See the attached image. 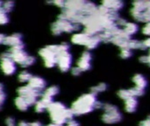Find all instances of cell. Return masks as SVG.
Returning a JSON list of instances; mask_svg holds the SVG:
<instances>
[{
	"label": "cell",
	"instance_id": "obj_38",
	"mask_svg": "<svg viewBox=\"0 0 150 126\" xmlns=\"http://www.w3.org/2000/svg\"><path fill=\"white\" fill-rule=\"evenodd\" d=\"M139 126H150V116L149 118H147L145 120L142 121Z\"/></svg>",
	"mask_w": 150,
	"mask_h": 126
},
{
	"label": "cell",
	"instance_id": "obj_29",
	"mask_svg": "<svg viewBox=\"0 0 150 126\" xmlns=\"http://www.w3.org/2000/svg\"><path fill=\"white\" fill-rule=\"evenodd\" d=\"M132 56V50L129 48H122L120 50V57L123 59H127Z\"/></svg>",
	"mask_w": 150,
	"mask_h": 126
},
{
	"label": "cell",
	"instance_id": "obj_28",
	"mask_svg": "<svg viewBox=\"0 0 150 126\" xmlns=\"http://www.w3.org/2000/svg\"><path fill=\"white\" fill-rule=\"evenodd\" d=\"M9 22V17L8 14L0 8V25H5Z\"/></svg>",
	"mask_w": 150,
	"mask_h": 126
},
{
	"label": "cell",
	"instance_id": "obj_3",
	"mask_svg": "<svg viewBox=\"0 0 150 126\" xmlns=\"http://www.w3.org/2000/svg\"><path fill=\"white\" fill-rule=\"evenodd\" d=\"M130 12L132 17L139 22H150V1L134 2Z\"/></svg>",
	"mask_w": 150,
	"mask_h": 126
},
{
	"label": "cell",
	"instance_id": "obj_7",
	"mask_svg": "<svg viewBox=\"0 0 150 126\" xmlns=\"http://www.w3.org/2000/svg\"><path fill=\"white\" fill-rule=\"evenodd\" d=\"M18 96L24 97L30 106L34 105L37 103V98L40 96H41V93H39L38 91L34 90L28 84L25 86H22V87L18 88Z\"/></svg>",
	"mask_w": 150,
	"mask_h": 126
},
{
	"label": "cell",
	"instance_id": "obj_26",
	"mask_svg": "<svg viewBox=\"0 0 150 126\" xmlns=\"http://www.w3.org/2000/svg\"><path fill=\"white\" fill-rule=\"evenodd\" d=\"M32 77H33V75H32L29 72L24 70V71L20 72V74H19L18 76V81H19L20 82L25 83V82H29V81L31 80Z\"/></svg>",
	"mask_w": 150,
	"mask_h": 126
},
{
	"label": "cell",
	"instance_id": "obj_14",
	"mask_svg": "<svg viewBox=\"0 0 150 126\" xmlns=\"http://www.w3.org/2000/svg\"><path fill=\"white\" fill-rule=\"evenodd\" d=\"M46 84V81L40 76H33L28 82V85L39 93H41V91L45 89Z\"/></svg>",
	"mask_w": 150,
	"mask_h": 126
},
{
	"label": "cell",
	"instance_id": "obj_27",
	"mask_svg": "<svg viewBox=\"0 0 150 126\" xmlns=\"http://www.w3.org/2000/svg\"><path fill=\"white\" fill-rule=\"evenodd\" d=\"M14 8V3L12 1H6V2H4L3 3V5H2V9L6 12H11Z\"/></svg>",
	"mask_w": 150,
	"mask_h": 126
},
{
	"label": "cell",
	"instance_id": "obj_24",
	"mask_svg": "<svg viewBox=\"0 0 150 126\" xmlns=\"http://www.w3.org/2000/svg\"><path fill=\"white\" fill-rule=\"evenodd\" d=\"M100 42H101V40H100L99 37H98V35L91 36V39H90V40H89V42H88V44H87V46L85 47L87 49H94L99 45Z\"/></svg>",
	"mask_w": 150,
	"mask_h": 126
},
{
	"label": "cell",
	"instance_id": "obj_18",
	"mask_svg": "<svg viewBox=\"0 0 150 126\" xmlns=\"http://www.w3.org/2000/svg\"><path fill=\"white\" fill-rule=\"evenodd\" d=\"M41 96V99L40 101H37V103L34 104V110L38 113L43 112L53 103V99L47 98V97H45V96Z\"/></svg>",
	"mask_w": 150,
	"mask_h": 126
},
{
	"label": "cell",
	"instance_id": "obj_1",
	"mask_svg": "<svg viewBox=\"0 0 150 126\" xmlns=\"http://www.w3.org/2000/svg\"><path fill=\"white\" fill-rule=\"evenodd\" d=\"M104 104L97 100L96 95L88 93L81 96L71 105V111L74 116H81L91 113L95 109H103Z\"/></svg>",
	"mask_w": 150,
	"mask_h": 126
},
{
	"label": "cell",
	"instance_id": "obj_10",
	"mask_svg": "<svg viewBox=\"0 0 150 126\" xmlns=\"http://www.w3.org/2000/svg\"><path fill=\"white\" fill-rule=\"evenodd\" d=\"M131 37L128 36L122 28H119L117 30V32H115L114 36L112 39V43H113L114 45L120 46L121 49L122 48H127L128 47V44L131 40Z\"/></svg>",
	"mask_w": 150,
	"mask_h": 126
},
{
	"label": "cell",
	"instance_id": "obj_15",
	"mask_svg": "<svg viewBox=\"0 0 150 126\" xmlns=\"http://www.w3.org/2000/svg\"><path fill=\"white\" fill-rule=\"evenodd\" d=\"M4 45L10 46L11 47L18 46L23 44L22 42V35L19 33H13L9 36H5L4 40Z\"/></svg>",
	"mask_w": 150,
	"mask_h": 126
},
{
	"label": "cell",
	"instance_id": "obj_12",
	"mask_svg": "<svg viewBox=\"0 0 150 126\" xmlns=\"http://www.w3.org/2000/svg\"><path fill=\"white\" fill-rule=\"evenodd\" d=\"M91 60L92 55L89 51H84L80 58L77 61V68H79L82 71H87L91 68Z\"/></svg>",
	"mask_w": 150,
	"mask_h": 126
},
{
	"label": "cell",
	"instance_id": "obj_2",
	"mask_svg": "<svg viewBox=\"0 0 150 126\" xmlns=\"http://www.w3.org/2000/svg\"><path fill=\"white\" fill-rule=\"evenodd\" d=\"M47 111L49 113L53 124L58 126H62L68 121L73 119L74 114L70 109H68L63 103L60 102H53Z\"/></svg>",
	"mask_w": 150,
	"mask_h": 126
},
{
	"label": "cell",
	"instance_id": "obj_32",
	"mask_svg": "<svg viewBox=\"0 0 150 126\" xmlns=\"http://www.w3.org/2000/svg\"><path fill=\"white\" fill-rule=\"evenodd\" d=\"M140 61L142 63H144V64H148L150 66V52L149 55H144V56H141L140 58Z\"/></svg>",
	"mask_w": 150,
	"mask_h": 126
},
{
	"label": "cell",
	"instance_id": "obj_20",
	"mask_svg": "<svg viewBox=\"0 0 150 126\" xmlns=\"http://www.w3.org/2000/svg\"><path fill=\"white\" fill-rule=\"evenodd\" d=\"M138 107V100L136 97H132L125 101V110L127 112L133 113L137 110Z\"/></svg>",
	"mask_w": 150,
	"mask_h": 126
},
{
	"label": "cell",
	"instance_id": "obj_43",
	"mask_svg": "<svg viewBox=\"0 0 150 126\" xmlns=\"http://www.w3.org/2000/svg\"><path fill=\"white\" fill-rule=\"evenodd\" d=\"M4 85L2 83H0V91H4Z\"/></svg>",
	"mask_w": 150,
	"mask_h": 126
},
{
	"label": "cell",
	"instance_id": "obj_31",
	"mask_svg": "<svg viewBox=\"0 0 150 126\" xmlns=\"http://www.w3.org/2000/svg\"><path fill=\"white\" fill-rule=\"evenodd\" d=\"M142 33L144 35H147V36L150 37V22L146 23L145 25L142 27Z\"/></svg>",
	"mask_w": 150,
	"mask_h": 126
},
{
	"label": "cell",
	"instance_id": "obj_41",
	"mask_svg": "<svg viewBox=\"0 0 150 126\" xmlns=\"http://www.w3.org/2000/svg\"><path fill=\"white\" fill-rule=\"evenodd\" d=\"M17 126H28V123L25 122V121H21L18 123V125Z\"/></svg>",
	"mask_w": 150,
	"mask_h": 126
},
{
	"label": "cell",
	"instance_id": "obj_11",
	"mask_svg": "<svg viewBox=\"0 0 150 126\" xmlns=\"http://www.w3.org/2000/svg\"><path fill=\"white\" fill-rule=\"evenodd\" d=\"M71 64H72V56L69 51L62 52L58 54L56 65L58 66L61 71L67 72L71 68Z\"/></svg>",
	"mask_w": 150,
	"mask_h": 126
},
{
	"label": "cell",
	"instance_id": "obj_16",
	"mask_svg": "<svg viewBox=\"0 0 150 126\" xmlns=\"http://www.w3.org/2000/svg\"><path fill=\"white\" fill-rule=\"evenodd\" d=\"M101 5L112 11L118 12L120 9L123 8L124 4L123 2L118 1V0H105L101 3Z\"/></svg>",
	"mask_w": 150,
	"mask_h": 126
},
{
	"label": "cell",
	"instance_id": "obj_33",
	"mask_svg": "<svg viewBox=\"0 0 150 126\" xmlns=\"http://www.w3.org/2000/svg\"><path fill=\"white\" fill-rule=\"evenodd\" d=\"M49 4H53L56 5L57 7H60V8H63V9H64L65 1H62V0H55V1L49 2Z\"/></svg>",
	"mask_w": 150,
	"mask_h": 126
},
{
	"label": "cell",
	"instance_id": "obj_39",
	"mask_svg": "<svg viewBox=\"0 0 150 126\" xmlns=\"http://www.w3.org/2000/svg\"><path fill=\"white\" fill-rule=\"evenodd\" d=\"M143 43V46H144V48L147 49V48H150V38L145 39L144 41H142Z\"/></svg>",
	"mask_w": 150,
	"mask_h": 126
},
{
	"label": "cell",
	"instance_id": "obj_8",
	"mask_svg": "<svg viewBox=\"0 0 150 126\" xmlns=\"http://www.w3.org/2000/svg\"><path fill=\"white\" fill-rule=\"evenodd\" d=\"M16 63L11 58L9 52L4 53L0 56V68L3 73L6 75H11L16 71Z\"/></svg>",
	"mask_w": 150,
	"mask_h": 126
},
{
	"label": "cell",
	"instance_id": "obj_35",
	"mask_svg": "<svg viewBox=\"0 0 150 126\" xmlns=\"http://www.w3.org/2000/svg\"><path fill=\"white\" fill-rule=\"evenodd\" d=\"M82 72H83V71H82L79 68H77V67H75V68H73L71 69V73H72V75H75V76L79 75Z\"/></svg>",
	"mask_w": 150,
	"mask_h": 126
},
{
	"label": "cell",
	"instance_id": "obj_4",
	"mask_svg": "<svg viewBox=\"0 0 150 126\" xmlns=\"http://www.w3.org/2000/svg\"><path fill=\"white\" fill-rule=\"evenodd\" d=\"M60 53L58 45H49L39 51L40 56L44 61V65L48 68H54L57 62V56Z\"/></svg>",
	"mask_w": 150,
	"mask_h": 126
},
{
	"label": "cell",
	"instance_id": "obj_46",
	"mask_svg": "<svg viewBox=\"0 0 150 126\" xmlns=\"http://www.w3.org/2000/svg\"><path fill=\"white\" fill-rule=\"evenodd\" d=\"M0 109H1V107H0Z\"/></svg>",
	"mask_w": 150,
	"mask_h": 126
},
{
	"label": "cell",
	"instance_id": "obj_9",
	"mask_svg": "<svg viewBox=\"0 0 150 126\" xmlns=\"http://www.w3.org/2000/svg\"><path fill=\"white\" fill-rule=\"evenodd\" d=\"M24 44L11 47L9 50V53L11 54V58L12 59V61L15 63L19 64L21 67L24 65V63L25 62V61L28 58V54L24 50Z\"/></svg>",
	"mask_w": 150,
	"mask_h": 126
},
{
	"label": "cell",
	"instance_id": "obj_21",
	"mask_svg": "<svg viewBox=\"0 0 150 126\" xmlns=\"http://www.w3.org/2000/svg\"><path fill=\"white\" fill-rule=\"evenodd\" d=\"M14 103H15L16 107H17L19 111H27V109L30 107V105L28 104V103L26 102V100H25L24 97H22V96H18V97L15 99Z\"/></svg>",
	"mask_w": 150,
	"mask_h": 126
},
{
	"label": "cell",
	"instance_id": "obj_44",
	"mask_svg": "<svg viewBox=\"0 0 150 126\" xmlns=\"http://www.w3.org/2000/svg\"><path fill=\"white\" fill-rule=\"evenodd\" d=\"M47 126H58V125H54V124H50V125H47Z\"/></svg>",
	"mask_w": 150,
	"mask_h": 126
},
{
	"label": "cell",
	"instance_id": "obj_17",
	"mask_svg": "<svg viewBox=\"0 0 150 126\" xmlns=\"http://www.w3.org/2000/svg\"><path fill=\"white\" fill-rule=\"evenodd\" d=\"M91 39V36L88 35L85 32H82V33H76L72 36L71 38V42L73 44L76 45H81V46H86L89 40Z\"/></svg>",
	"mask_w": 150,
	"mask_h": 126
},
{
	"label": "cell",
	"instance_id": "obj_13",
	"mask_svg": "<svg viewBox=\"0 0 150 126\" xmlns=\"http://www.w3.org/2000/svg\"><path fill=\"white\" fill-rule=\"evenodd\" d=\"M143 94H144V90L140 89L136 87L129 89H121L118 92V96L125 101L132 97L137 98L138 96H141Z\"/></svg>",
	"mask_w": 150,
	"mask_h": 126
},
{
	"label": "cell",
	"instance_id": "obj_42",
	"mask_svg": "<svg viewBox=\"0 0 150 126\" xmlns=\"http://www.w3.org/2000/svg\"><path fill=\"white\" fill-rule=\"evenodd\" d=\"M4 38H5V35H4V34L0 33V44H3V43H4Z\"/></svg>",
	"mask_w": 150,
	"mask_h": 126
},
{
	"label": "cell",
	"instance_id": "obj_19",
	"mask_svg": "<svg viewBox=\"0 0 150 126\" xmlns=\"http://www.w3.org/2000/svg\"><path fill=\"white\" fill-rule=\"evenodd\" d=\"M133 82L135 84V87L140 89H142L144 90L145 88L147 87L148 85V82H147V79L142 75H135L134 77H133Z\"/></svg>",
	"mask_w": 150,
	"mask_h": 126
},
{
	"label": "cell",
	"instance_id": "obj_36",
	"mask_svg": "<svg viewBox=\"0 0 150 126\" xmlns=\"http://www.w3.org/2000/svg\"><path fill=\"white\" fill-rule=\"evenodd\" d=\"M5 99H6V94L4 93V91H0V107H2V105L5 102Z\"/></svg>",
	"mask_w": 150,
	"mask_h": 126
},
{
	"label": "cell",
	"instance_id": "obj_45",
	"mask_svg": "<svg viewBox=\"0 0 150 126\" xmlns=\"http://www.w3.org/2000/svg\"><path fill=\"white\" fill-rule=\"evenodd\" d=\"M2 5H3V2L0 1V8H2Z\"/></svg>",
	"mask_w": 150,
	"mask_h": 126
},
{
	"label": "cell",
	"instance_id": "obj_5",
	"mask_svg": "<svg viewBox=\"0 0 150 126\" xmlns=\"http://www.w3.org/2000/svg\"><path fill=\"white\" fill-rule=\"evenodd\" d=\"M103 110H104V113L101 117V119L104 123L107 125H113L121 121L122 119L121 112L116 106L110 103H106L104 104Z\"/></svg>",
	"mask_w": 150,
	"mask_h": 126
},
{
	"label": "cell",
	"instance_id": "obj_30",
	"mask_svg": "<svg viewBox=\"0 0 150 126\" xmlns=\"http://www.w3.org/2000/svg\"><path fill=\"white\" fill-rule=\"evenodd\" d=\"M34 62H35V58H34L33 56L29 55V56H28V58H27V60L25 61V62L24 63V65H23L22 67H23V68L30 67V66H32Z\"/></svg>",
	"mask_w": 150,
	"mask_h": 126
},
{
	"label": "cell",
	"instance_id": "obj_40",
	"mask_svg": "<svg viewBox=\"0 0 150 126\" xmlns=\"http://www.w3.org/2000/svg\"><path fill=\"white\" fill-rule=\"evenodd\" d=\"M28 126H42V125L40 122L36 121V122H33V123H28Z\"/></svg>",
	"mask_w": 150,
	"mask_h": 126
},
{
	"label": "cell",
	"instance_id": "obj_34",
	"mask_svg": "<svg viewBox=\"0 0 150 126\" xmlns=\"http://www.w3.org/2000/svg\"><path fill=\"white\" fill-rule=\"evenodd\" d=\"M5 125L6 126H16L15 119L13 118H7L5 120Z\"/></svg>",
	"mask_w": 150,
	"mask_h": 126
},
{
	"label": "cell",
	"instance_id": "obj_23",
	"mask_svg": "<svg viewBox=\"0 0 150 126\" xmlns=\"http://www.w3.org/2000/svg\"><path fill=\"white\" fill-rule=\"evenodd\" d=\"M59 88L57 86H50L49 88H47L43 94H41L42 96L47 97V98H51L53 99L54 96H55L56 95H58L59 93Z\"/></svg>",
	"mask_w": 150,
	"mask_h": 126
},
{
	"label": "cell",
	"instance_id": "obj_25",
	"mask_svg": "<svg viewBox=\"0 0 150 126\" xmlns=\"http://www.w3.org/2000/svg\"><path fill=\"white\" fill-rule=\"evenodd\" d=\"M107 88H108L107 84L102 82V83H99V84H98V85L92 87V88L91 89V93H92V94H94V95L97 96L98 94H99V93H101V92H105V91L107 89Z\"/></svg>",
	"mask_w": 150,
	"mask_h": 126
},
{
	"label": "cell",
	"instance_id": "obj_22",
	"mask_svg": "<svg viewBox=\"0 0 150 126\" xmlns=\"http://www.w3.org/2000/svg\"><path fill=\"white\" fill-rule=\"evenodd\" d=\"M124 32L128 35V36H132L134 34H135L138 32V25L135 23L133 22H127L126 24V25L123 27Z\"/></svg>",
	"mask_w": 150,
	"mask_h": 126
},
{
	"label": "cell",
	"instance_id": "obj_6",
	"mask_svg": "<svg viewBox=\"0 0 150 126\" xmlns=\"http://www.w3.org/2000/svg\"><path fill=\"white\" fill-rule=\"evenodd\" d=\"M80 27L79 25L74 24L69 20L58 18L51 25V32L54 35H60L62 32H72L78 30Z\"/></svg>",
	"mask_w": 150,
	"mask_h": 126
},
{
	"label": "cell",
	"instance_id": "obj_37",
	"mask_svg": "<svg viewBox=\"0 0 150 126\" xmlns=\"http://www.w3.org/2000/svg\"><path fill=\"white\" fill-rule=\"evenodd\" d=\"M66 126H80V125H79V123L77 121H76L74 119H71V120L67 122Z\"/></svg>",
	"mask_w": 150,
	"mask_h": 126
}]
</instances>
